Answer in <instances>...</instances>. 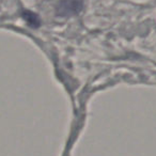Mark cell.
Wrapping results in <instances>:
<instances>
[{"instance_id":"7a4b0ae2","label":"cell","mask_w":156,"mask_h":156,"mask_svg":"<svg viewBox=\"0 0 156 156\" xmlns=\"http://www.w3.org/2000/svg\"><path fill=\"white\" fill-rule=\"evenodd\" d=\"M24 17L27 20V22L31 25V26H39V18L35 14L31 13V12H26L24 14Z\"/></svg>"},{"instance_id":"6da1fadb","label":"cell","mask_w":156,"mask_h":156,"mask_svg":"<svg viewBox=\"0 0 156 156\" xmlns=\"http://www.w3.org/2000/svg\"><path fill=\"white\" fill-rule=\"evenodd\" d=\"M83 0H60L56 7V13L60 17H69L83 10Z\"/></svg>"}]
</instances>
